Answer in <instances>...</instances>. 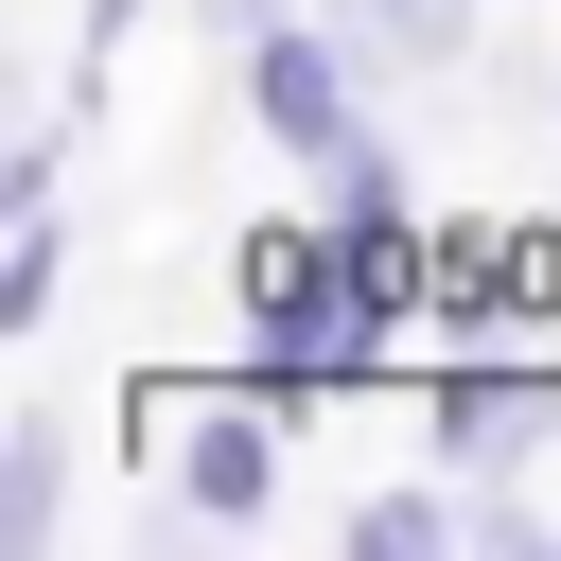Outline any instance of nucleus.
Listing matches in <instances>:
<instances>
[{
    "mask_svg": "<svg viewBox=\"0 0 561 561\" xmlns=\"http://www.w3.org/2000/svg\"><path fill=\"white\" fill-rule=\"evenodd\" d=\"M298 421H316V386H263V368H228V386H123V438L158 456V491H175V526H210V543H245V526H280V473H298Z\"/></svg>",
    "mask_w": 561,
    "mask_h": 561,
    "instance_id": "1",
    "label": "nucleus"
},
{
    "mask_svg": "<svg viewBox=\"0 0 561 561\" xmlns=\"http://www.w3.org/2000/svg\"><path fill=\"white\" fill-rule=\"evenodd\" d=\"M228 298H245V368H263V386H351V368L386 351L333 210H263V228L228 245Z\"/></svg>",
    "mask_w": 561,
    "mask_h": 561,
    "instance_id": "2",
    "label": "nucleus"
},
{
    "mask_svg": "<svg viewBox=\"0 0 561 561\" xmlns=\"http://www.w3.org/2000/svg\"><path fill=\"white\" fill-rule=\"evenodd\" d=\"M421 456H438L456 491L561 473V351H438V368H421Z\"/></svg>",
    "mask_w": 561,
    "mask_h": 561,
    "instance_id": "3",
    "label": "nucleus"
},
{
    "mask_svg": "<svg viewBox=\"0 0 561 561\" xmlns=\"http://www.w3.org/2000/svg\"><path fill=\"white\" fill-rule=\"evenodd\" d=\"M228 88H245V123H263L298 175H316L333 140H368V53H351V18H333V35H316V18L245 35V53H228Z\"/></svg>",
    "mask_w": 561,
    "mask_h": 561,
    "instance_id": "4",
    "label": "nucleus"
},
{
    "mask_svg": "<svg viewBox=\"0 0 561 561\" xmlns=\"http://www.w3.org/2000/svg\"><path fill=\"white\" fill-rule=\"evenodd\" d=\"M438 351H508L526 316H561V228H438Z\"/></svg>",
    "mask_w": 561,
    "mask_h": 561,
    "instance_id": "5",
    "label": "nucleus"
},
{
    "mask_svg": "<svg viewBox=\"0 0 561 561\" xmlns=\"http://www.w3.org/2000/svg\"><path fill=\"white\" fill-rule=\"evenodd\" d=\"M333 543H351V561H438V543H473V491H456V473H386V491L333 508Z\"/></svg>",
    "mask_w": 561,
    "mask_h": 561,
    "instance_id": "6",
    "label": "nucleus"
},
{
    "mask_svg": "<svg viewBox=\"0 0 561 561\" xmlns=\"http://www.w3.org/2000/svg\"><path fill=\"white\" fill-rule=\"evenodd\" d=\"M333 18H351V53H368V70H403V88L473 70V35H491V0H333Z\"/></svg>",
    "mask_w": 561,
    "mask_h": 561,
    "instance_id": "7",
    "label": "nucleus"
},
{
    "mask_svg": "<svg viewBox=\"0 0 561 561\" xmlns=\"http://www.w3.org/2000/svg\"><path fill=\"white\" fill-rule=\"evenodd\" d=\"M0 543L35 561V543H70V421L53 403H18L0 421Z\"/></svg>",
    "mask_w": 561,
    "mask_h": 561,
    "instance_id": "8",
    "label": "nucleus"
},
{
    "mask_svg": "<svg viewBox=\"0 0 561 561\" xmlns=\"http://www.w3.org/2000/svg\"><path fill=\"white\" fill-rule=\"evenodd\" d=\"M53 298H70V193L0 210V333H53Z\"/></svg>",
    "mask_w": 561,
    "mask_h": 561,
    "instance_id": "9",
    "label": "nucleus"
},
{
    "mask_svg": "<svg viewBox=\"0 0 561 561\" xmlns=\"http://www.w3.org/2000/svg\"><path fill=\"white\" fill-rule=\"evenodd\" d=\"M298 0H210V53H245V35H280Z\"/></svg>",
    "mask_w": 561,
    "mask_h": 561,
    "instance_id": "10",
    "label": "nucleus"
},
{
    "mask_svg": "<svg viewBox=\"0 0 561 561\" xmlns=\"http://www.w3.org/2000/svg\"><path fill=\"white\" fill-rule=\"evenodd\" d=\"M105 35H140V0H88V53H105Z\"/></svg>",
    "mask_w": 561,
    "mask_h": 561,
    "instance_id": "11",
    "label": "nucleus"
},
{
    "mask_svg": "<svg viewBox=\"0 0 561 561\" xmlns=\"http://www.w3.org/2000/svg\"><path fill=\"white\" fill-rule=\"evenodd\" d=\"M543 123H561V88H543Z\"/></svg>",
    "mask_w": 561,
    "mask_h": 561,
    "instance_id": "12",
    "label": "nucleus"
}]
</instances>
